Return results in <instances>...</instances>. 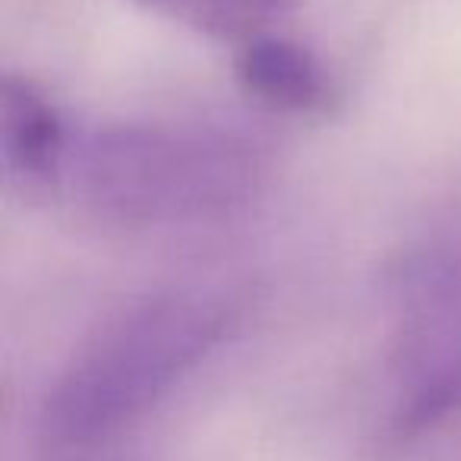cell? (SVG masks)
Returning <instances> with one entry per match:
<instances>
[{"instance_id":"obj_1","label":"cell","mask_w":461,"mask_h":461,"mask_svg":"<svg viewBox=\"0 0 461 461\" xmlns=\"http://www.w3.org/2000/svg\"><path fill=\"white\" fill-rule=\"evenodd\" d=\"M238 307L212 288H171L111 313L58 373L41 402V436L83 452L165 402L234 326Z\"/></svg>"},{"instance_id":"obj_2","label":"cell","mask_w":461,"mask_h":461,"mask_svg":"<svg viewBox=\"0 0 461 461\" xmlns=\"http://www.w3.org/2000/svg\"><path fill=\"white\" fill-rule=\"evenodd\" d=\"M269 165L247 136L196 123H121L98 130L77 161V193L117 228L209 224L244 212Z\"/></svg>"},{"instance_id":"obj_3","label":"cell","mask_w":461,"mask_h":461,"mask_svg":"<svg viewBox=\"0 0 461 461\" xmlns=\"http://www.w3.org/2000/svg\"><path fill=\"white\" fill-rule=\"evenodd\" d=\"M379 442L408 448L461 414V234H436L385 276Z\"/></svg>"},{"instance_id":"obj_4","label":"cell","mask_w":461,"mask_h":461,"mask_svg":"<svg viewBox=\"0 0 461 461\" xmlns=\"http://www.w3.org/2000/svg\"><path fill=\"white\" fill-rule=\"evenodd\" d=\"M234 79L240 92L269 114L313 121L335 104L326 64L307 45L266 32L234 51Z\"/></svg>"},{"instance_id":"obj_5","label":"cell","mask_w":461,"mask_h":461,"mask_svg":"<svg viewBox=\"0 0 461 461\" xmlns=\"http://www.w3.org/2000/svg\"><path fill=\"white\" fill-rule=\"evenodd\" d=\"M0 155L23 193H48L67 167V127L35 79L7 73L0 86Z\"/></svg>"},{"instance_id":"obj_6","label":"cell","mask_w":461,"mask_h":461,"mask_svg":"<svg viewBox=\"0 0 461 461\" xmlns=\"http://www.w3.org/2000/svg\"><path fill=\"white\" fill-rule=\"evenodd\" d=\"M149 16L180 26L215 45H247L276 32L297 14L301 0H130Z\"/></svg>"}]
</instances>
